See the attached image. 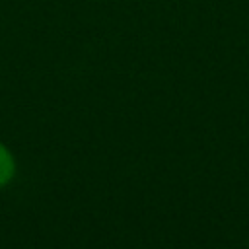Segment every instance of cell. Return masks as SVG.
<instances>
[{
    "label": "cell",
    "instance_id": "1",
    "mask_svg": "<svg viewBox=\"0 0 249 249\" xmlns=\"http://www.w3.org/2000/svg\"><path fill=\"white\" fill-rule=\"evenodd\" d=\"M18 175V161L14 152L0 140V191L6 189Z\"/></svg>",
    "mask_w": 249,
    "mask_h": 249
},
{
    "label": "cell",
    "instance_id": "2",
    "mask_svg": "<svg viewBox=\"0 0 249 249\" xmlns=\"http://www.w3.org/2000/svg\"><path fill=\"white\" fill-rule=\"evenodd\" d=\"M247 247H249V237H247Z\"/></svg>",
    "mask_w": 249,
    "mask_h": 249
}]
</instances>
